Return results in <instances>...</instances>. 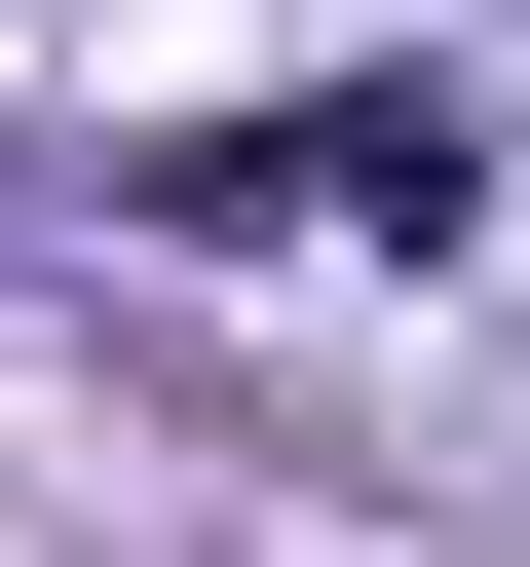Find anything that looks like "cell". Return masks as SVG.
Returning a JSON list of instances; mask_svg holds the SVG:
<instances>
[{
  "label": "cell",
  "mask_w": 530,
  "mask_h": 567,
  "mask_svg": "<svg viewBox=\"0 0 530 567\" xmlns=\"http://www.w3.org/2000/svg\"><path fill=\"white\" fill-rule=\"evenodd\" d=\"M492 152L417 114V76H342V114H227V152H152V227H455Z\"/></svg>",
  "instance_id": "obj_1"
}]
</instances>
